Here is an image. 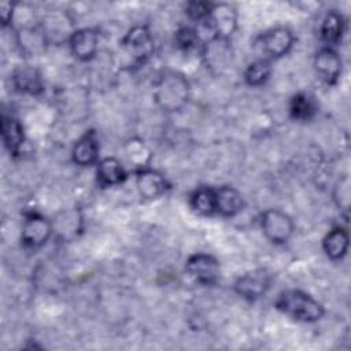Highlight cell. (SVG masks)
I'll list each match as a JSON object with an SVG mask.
<instances>
[{"instance_id": "cell-1", "label": "cell", "mask_w": 351, "mask_h": 351, "mask_svg": "<svg viewBox=\"0 0 351 351\" xmlns=\"http://www.w3.org/2000/svg\"><path fill=\"white\" fill-rule=\"evenodd\" d=\"M154 99L165 111L181 110L189 99V84L186 78L176 71L163 73L155 82Z\"/></svg>"}, {"instance_id": "cell-2", "label": "cell", "mask_w": 351, "mask_h": 351, "mask_svg": "<svg viewBox=\"0 0 351 351\" xmlns=\"http://www.w3.org/2000/svg\"><path fill=\"white\" fill-rule=\"evenodd\" d=\"M276 307L287 315L304 322L317 321L324 315V307L321 303L310 295L296 289L282 292L276 302Z\"/></svg>"}, {"instance_id": "cell-3", "label": "cell", "mask_w": 351, "mask_h": 351, "mask_svg": "<svg viewBox=\"0 0 351 351\" xmlns=\"http://www.w3.org/2000/svg\"><path fill=\"white\" fill-rule=\"evenodd\" d=\"M293 43V34L287 27H276L262 34L255 43V51L263 60L277 59L285 55Z\"/></svg>"}, {"instance_id": "cell-4", "label": "cell", "mask_w": 351, "mask_h": 351, "mask_svg": "<svg viewBox=\"0 0 351 351\" xmlns=\"http://www.w3.org/2000/svg\"><path fill=\"white\" fill-rule=\"evenodd\" d=\"M122 49L136 63H145L154 53V40L145 26H136L122 40Z\"/></svg>"}, {"instance_id": "cell-5", "label": "cell", "mask_w": 351, "mask_h": 351, "mask_svg": "<svg viewBox=\"0 0 351 351\" xmlns=\"http://www.w3.org/2000/svg\"><path fill=\"white\" fill-rule=\"evenodd\" d=\"M262 229L271 243L282 244L292 236L293 223L288 214L271 208L262 215Z\"/></svg>"}, {"instance_id": "cell-6", "label": "cell", "mask_w": 351, "mask_h": 351, "mask_svg": "<svg viewBox=\"0 0 351 351\" xmlns=\"http://www.w3.org/2000/svg\"><path fill=\"white\" fill-rule=\"evenodd\" d=\"M236 292L250 300H255L266 293L270 287V274L265 269L245 273L236 281Z\"/></svg>"}, {"instance_id": "cell-7", "label": "cell", "mask_w": 351, "mask_h": 351, "mask_svg": "<svg viewBox=\"0 0 351 351\" xmlns=\"http://www.w3.org/2000/svg\"><path fill=\"white\" fill-rule=\"evenodd\" d=\"M206 21H208L207 23L211 32H214L213 37L228 40L236 29V11L229 4H217L211 7Z\"/></svg>"}, {"instance_id": "cell-8", "label": "cell", "mask_w": 351, "mask_h": 351, "mask_svg": "<svg viewBox=\"0 0 351 351\" xmlns=\"http://www.w3.org/2000/svg\"><path fill=\"white\" fill-rule=\"evenodd\" d=\"M186 271L200 284H213L219 274V265L215 258L207 254L192 255L186 262Z\"/></svg>"}, {"instance_id": "cell-9", "label": "cell", "mask_w": 351, "mask_h": 351, "mask_svg": "<svg viewBox=\"0 0 351 351\" xmlns=\"http://www.w3.org/2000/svg\"><path fill=\"white\" fill-rule=\"evenodd\" d=\"M49 222L38 214H29L22 225V241L26 247L37 248L51 236Z\"/></svg>"}, {"instance_id": "cell-10", "label": "cell", "mask_w": 351, "mask_h": 351, "mask_svg": "<svg viewBox=\"0 0 351 351\" xmlns=\"http://www.w3.org/2000/svg\"><path fill=\"white\" fill-rule=\"evenodd\" d=\"M70 48L80 60H89L97 51V33L93 29H80L70 37Z\"/></svg>"}, {"instance_id": "cell-11", "label": "cell", "mask_w": 351, "mask_h": 351, "mask_svg": "<svg viewBox=\"0 0 351 351\" xmlns=\"http://www.w3.org/2000/svg\"><path fill=\"white\" fill-rule=\"evenodd\" d=\"M314 66L326 84H335L341 71V60L332 48H322L314 58Z\"/></svg>"}, {"instance_id": "cell-12", "label": "cell", "mask_w": 351, "mask_h": 351, "mask_svg": "<svg viewBox=\"0 0 351 351\" xmlns=\"http://www.w3.org/2000/svg\"><path fill=\"white\" fill-rule=\"evenodd\" d=\"M167 188L166 180L158 171L143 169L137 176V189L144 199H156L165 193Z\"/></svg>"}, {"instance_id": "cell-13", "label": "cell", "mask_w": 351, "mask_h": 351, "mask_svg": "<svg viewBox=\"0 0 351 351\" xmlns=\"http://www.w3.org/2000/svg\"><path fill=\"white\" fill-rule=\"evenodd\" d=\"M12 82L21 92L37 95L43 90V81L40 73L32 66H19L14 70Z\"/></svg>"}, {"instance_id": "cell-14", "label": "cell", "mask_w": 351, "mask_h": 351, "mask_svg": "<svg viewBox=\"0 0 351 351\" xmlns=\"http://www.w3.org/2000/svg\"><path fill=\"white\" fill-rule=\"evenodd\" d=\"M206 62L210 67L222 69L226 67L228 60L230 58V47L228 45V40L213 37L203 48V53Z\"/></svg>"}, {"instance_id": "cell-15", "label": "cell", "mask_w": 351, "mask_h": 351, "mask_svg": "<svg viewBox=\"0 0 351 351\" xmlns=\"http://www.w3.org/2000/svg\"><path fill=\"white\" fill-rule=\"evenodd\" d=\"M73 160L80 166H89L96 162L99 155V144L92 132L84 134L73 148Z\"/></svg>"}, {"instance_id": "cell-16", "label": "cell", "mask_w": 351, "mask_h": 351, "mask_svg": "<svg viewBox=\"0 0 351 351\" xmlns=\"http://www.w3.org/2000/svg\"><path fill=\"white\" fill-rule=\"evenodd\" d=\"M97 181L103 186L118 185L125 181L126 173L122 165L115 158H104L97 165Z\"/></svg>"}, {"instance_id": "cell-17", "label": "cell", "mask_w": 351, "mask_h": 351, "mask_svg": "<svg viewBox=\"0 0 351 351\" xmlns=\"http://www.w3.org/2000/svg\"><path fill=\"white\" fill-rule=\"evenodd\" d=\"M217 211L222 215L232 217L243 207L241 195L232 186H222L217 192Z\"/></svg>"}, {"instance_id": "cell-18", "label": "cell", "mask_w": 351, "mask_h": 351, "mask_svg": "<svg viewBox=\"0 0 351 351\" xmlns=\"http://www.w3.org/2000/svg\"><path fill=\"white\" fill-rule=\"evenodd\" d=\"M1 137L5 144V147L11 152H16L19 147L23 144V129L22 125L11 118V117H3L1 119Z\"/></svg>"}, {"instance_id": "cell-19", "label": "cell", "mask_w": 351, "mask_h": 351, "mask_svg": "<svg viewBox=\"0 0 351 351\" xmlns=\"http://www.w3.org/2000/svg\"><path fill=\"white\" fill-rule=\"evenodd\" d=\"M348 248V234L344 229L336 228L329 232L324 240V250L332 259H340L346 255Z\"/></svg>"}, {"instance_id": "cell-20", "label": "cell", "mask_w": 351, "mask_h": 351, "mask_svg": "<svg viewBox=\"0 0 351 351\" xmlns=\"http://www.w3.org/2000/svg\"><path fill=\"white\" fill-rule=\"evenodd\" d=\"M192 208L200 215H211L217 213V195L211 188H199L191 196Z\"/></svg>"}, {"instance_id": "cell-21", "label": "cell", "mask_w": 351, "mask_h": 351, "mask_svg": "<svg viewBox=\"0 0 351 351\" xmlns=\"http://www.w3.org/2000/svg\"><path fill=\"white\" fill-rule=\"evenodd\" d=\"M344 32V19L339 12H329L321 26V37L328 44H336Z\"/></svg>"}, {"instance_id": "cell-22", "label": "cell", "mask_w": 351, "mask_h": 351, "mask_svg": "<svg viewBox=\"0 0 351 351\" xmlns=\"http://www.w3.org/2000/svg\"><path fill=\"white\" fill-rule=\"evenodd\" d=\"M317 106L314 100L306 93H298L291 99L289 112L291 117L296 121H308L314 117Z\"/></svg>"}, {"instance_id": "cell-23", "label": "cell", "mask_w": 351, "mask_h": 351, "mask_svg": "<svg viewBox=\"0 0 351 351\" xmlns=\"http://www.w3.org/2000/svg\"><path fill=\"white\" fill-rule=\"evenodd\" d=\"M176 43H177L178 48L186 53L196 52V51L203 53L204 45L202 44L200 37L195 29H191V27L180 29L176 34Z\"/></svg>"}, {"instance_id": "cell-24", "label": "cell", "mask_w": 351, "mask_h": 351, "mask_svg": "<svg viewBox=\"0 0 351 351\" xmlns=\"http://www.w3.org/2000/svg\"><path fill=\"white\" fill-rule=\"evenodd\" d=\"M270 73H271V67L269 60L259 59L251 63L245 70V81L248 85L258 86V85H262L269 78Z\"/></svg>"}, {"instance_id": "cell-25", "label": "cell", "mask_w": 351, "mask_h": 351, "mask_svg": "<svg viewBox=\"0 0 351 351\" xmlns=\"http://www.w3.org/2000/svg\"><path fill=\"white\" fill-rule=\"evenodd\" d=\"M125 152H126V156L128 159L134 163V166H138V167H144L148 160H149V149L147 148V145L140 141V140H130L128 141L126 147H125Z\"/></svg>"}, {"instance_id": "cell-26", "label": "cell", "mask_w": 351, "mask_h": 351, "mask_svg": "<svg viewBox=\"0 0 351 351\" xmlns=\"http://www.w3.org/2000/svg\"><path fill=\"white\" fill-rule=\"evenodd\" d=\"M335 200L337 203V206L340 208L347 210L348 208V203H350V182H348V177H344L343 180H340L336 185L335 189Z\"/></svg>"}, {"instance_id": "cell-27", "label": "cell", "mask_w": 351, "mask_h": 351, "mask_svg": "<svg viewBox=\"0 0 351 351\" xmlns=\"http://www.w3.org/2000/svg\"><path fill=\"white\" fill-rule=\"evenodd\" d=\"M211 7L210 4L207 3H200V1H192L186 5V12L188 15L192 18V19H196V21H202V19H206L211 11Z\"/></svg>"}, {"instance_id": "cell-28", "label": "cell", "mask_w": 351, "mask_h": 351, "mask_svg": "<svg viewBox=\"0 0 351 351\" xmlns=\"http://www.w3.org/2000/svg\"><path fill=\"white\" fill-rule=\"evenodd\" d=\"M0 8H1V18H3V23H4V25H7V23L11 21V16H12V8H14V5H12L11 3H8V1H3V3H1V5H0Z\"/></svg>"}]
</instances>
